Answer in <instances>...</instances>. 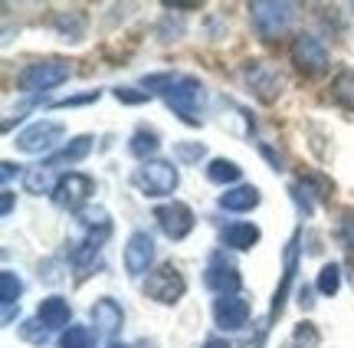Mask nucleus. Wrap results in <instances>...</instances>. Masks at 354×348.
<instances>
[{"label":"nucleus","instance_id":"32","mask_svg":"<svg viewBox=\"0 0 354 348\" xmlns=\"http://www.w3.org/2000/svg\"><path fill=\"white\" fill-rule=\"evenodd\" d=\"M115 99H118V102H148V99H151V92L148 89H141V92H135V89H115Z\"/></svg>","mask_w":354,"mask_h":348},{"label":"nucleus","instance_id":"1","mask_svg":"<svg viewBox=\"0 0 354 348\" xmlns=\"http://www.w3.org/2000/svg\"><path fill=\"white\" fill-rule=\"evenodd\" d=\"M148 92H161L165 102L174 109V116H180V122L187 125H201V109H203V86L194 76H171V73H161V76H148L145 79Z\"/></svg>","mask_w":354,"mask_h":348},{"label":"nucleus","instance_id":"29","mask_svg":"<svg viewBox=\"0 0 354 348\" xmlns=\"http://www.w3.org/2000/svg\"><path fill=\"white\" fill-rule=\"evenodd\" d=\"M318 342H322V336L312 322H302L292 336V348H318Z\"/></svg>","mask_w":354,"mask_h":348},{"label":"nucleus","instance_id":"35","mask_svg":"<svg viewBox=\"0 0 354 348\" xmlns=\"http://www.w3.org/2000/svg\"><path fill=\"white\" fill-rule=\"evenodd\" d=\"M0 207H3V217H7V214L13 210V194L7 191V187H3V204H0Z\"/></svg>","mask_w":354,"mask_h":348},{"label":"nucleus","instance_id":"26","mask_svg":"<svg viewBox=\"0 0 354 348\" xmlns=\"http://www.w3.org/2000/svg\"><path fill=\"white\" fill-rule=\"evenodd\" d=\"M79 220H82V227H88V230H112V223H109V210L105 207H92V204H86L82 210H79Z\"/></svg>","mask_w":354,"mask_h":348},{"label":"nucleus","instance_id":"16","mask_svg":"<svg viewBox=\"0 0 354 348\" xmlns=\"http://www.w3.org/2000/svg\"><path fill=\"white\" fill-rule=\"evenodd\" d=\"M37 319L46 325V329H66L69 319H73V312H69V302H66L63 296H46L39 302Z\"/></svg>","mask_w":354,"mask_h":348},{"label":"nucleus","instance_id":"2","mask_svg":"<svg viewBox=\"0 0 354 348\" xmlns=\"http://www.w3.org/2000/svg\"><path fill=\"white\" fill-rule=\"evenodd\" d=\"M250 13H253V26L263 39H276L279 33H286L295 17V3L289 0H256L250 3Z\"/></svg>","mask_w":354,"mask_h":348},{"label":"nucleus","instance_id":"10","mask_svg":"<svg viewBox=\"0 0 354 348\" xmlns=\"http://www.w3.org/2000/svg\"><path fill=\"white\" fill-rule=\"evenodd\" d=\"M203 283L210 286L216 296H236L243 280H240V273H236V266H233V263H227V257H223V253H216V257L210 259V266H207Z\"/></svg>","mask_w":354,"mask_h":348},{"label":"nucleus","instance_id":"4","mask_svg":"<svg viewBox=\"0 0 354 348\" xmlns=\"http://www.w3.org/2000/svg\"><path fill=\"white\" fill-rule=\"evenodd\" d=\"M184 293H187V283H184V276H180V270H177L174 263L158 266V270L148 273V280H145V296L154 299V302H161V306H174Z\"/></svg>","mask_w":354,"mask_h":348},{"label":"nucleus","instance_id":"7","mask_svg":"<svg viewBox=\"0 0 354 348\" xmlns=\"http://www.w3.org/2000/svg\"><path fill=\"white\" fill-rule=\"evenodd\" d=\"M292 63L299 66L305 76H318L328 66V50H325V43L318 37L299 33V37L292 39Z\"/></svg>","mask_w":354,"mask_h":348},{"label":"nucleus","instance_id":"14","mask_svg":"<svg viewBox=\"0 0 354 348\" xmlns=\"http://www.w3.org/2000/svg\"><path fill=\"white\" fill-rule=\"evenodd\" d=\"M295 270H299V233H292L289 246H286V270H282V283H279L276 296H272L269 319L282 315V309H286V296H289V286H292V280H295Z\"/></svg>","mask_w":354,"mask_h":348},{"label":"nucleus","instance_id":"20","mask_svg":"<svg viewBox=\"0 0 354 348\" xmlns=\"http://www.w3.org/2000/svg\"><path fill=\"white\" fill-rule=\"evenodd\" d=\"M223 244L233 250H253L259 244V227L256 223H230L223 227Z\"/></svg>","mask_w":354,"mask_h":348},{"label":"nucleus","instance_id":"24","mask_svg":"<svg viewBox=\"0 0 354 348\" xmlns=\"http://www.w3.org/2000/svg\"><path fill=\"white\" fill-rule=\"evenodd\" d=\"M331 95H335V102H342L344 109H351L354 112V69H344L335 76L331 82Z\"/></svg>","mask_w":354,"mask_h":348},{"label":"nucleus","instance_id":"11","mask_svg":"<svg viewBox=\"0 0 354 348\" xmlns=\"http://www.w3.org/2000/svg\"><path fill=\"white\" fill-rule=\"evenodd\" d=\"M151 263H154V240L145 230H135L125 244V270L131 276H145V273H151Z\"/></svg>","mask_w":354,"mask_h":348},{"label":"nucleus","instance_id":"19","mask_svg":"<svg viewBox=\"0 0 354 348\" xmlns=\"http://www.w3.org/2000/svg\"><path fill=\"white\" fill-rule=\"evenodd\" d=\"M88 152H92V138H88V135H79V138H73L69 145H63L56 155L46 158V165H50V168H59V165H76V161H82Z\"/></svg>","mask_w":354,"mask_h":348},{"label":"nucleus","instance_id":"31","mask_svg":"<svg viewBox=\"0 0 354 348\" xmlns=\"http://www.w3.org/2000/svg\"><path fill=\"white\" fill-rule=\"evenodd\" d=\"M338 244L344 250H354V210H344L338 220Z\"/></svg>","mask_w":354,"mask_h":348},{"label":"nucleus","instance_id":"36","mask_svg":"<svg viewBox=\"0 0 354 348\" xmlns=\"http://www.w3.org/2000/svg\"><path fill=\"white\" fill-rule=\"evenodd\" d=\"M203 348H230V345H227V342H220V338H214V342H207Z\"/></svg>","mask_w":354,"mask_h":348},{"label":"nucleus","instance_id":"3","mask_svg":"<svg viewBox=\"0 0 354 348\" xmlns=\"http://www.w3.org/2000/svg\"><path fill=\"white\" fill-rule=\"evenodd\" d=\"M69 79V63L63 59H43V63H30L17 76V86L20 92H50L56 86H63Z\"/></svg>","mask_w":354,"mask_h":348},{"label":"nucleus","instance_id":"6","mask_svg":"<svg viewBox=\"0 0 354 348\" xmlns=\"http://www.w3.org/2000/svg\"><path fill=\"white\" fill-rule=\"evenodd\" d=\"M66 135V125L56 122V118H43V122H33L30 129H24L17 135V148L26 152V155H43V152H53L56 145L63 142Z\"/></svg>","mask_w":354,"mask_h":348},{"label":"nucleus","instance_id":"5","mask_svg":"<svg viewBox=\"0 0 354 348\" xmlns=\"http://www.w3.org/2000/svg\"><path fill=\"white\" fill-rule=\"evenodd\" d=\"M131 184L141 194H148V197H165V194H171L177 187V168L171 161H145L131 174Z\"/></svg>","mask_w":354,"mask_h":348},{"label":"nucleus","instance_id":"33","mask_svg":"<svg viewBox=\"0 0 354 348\" xmlns=\"http://www.w3.org/2000/svg\"><path fill=\"white\" fill-rule=\"evenodd\" d=\"M177 155L187 158V161H194V158H201V155H203V145H197V148H184V145H180V148H177Z\"/></svg>","mask_w":354,"mask_h":348},{"label":"nucleus","instance_id":"23","mask_svg":"<svg viewBox=\"0 0 354 348\" xmlns=\"http://www.w3.org/2000/svg\"><path fill=\"white\" fill-rule=\"evenodd\" d=\"M20 296H24L20 276L13 270H3L0 273V302H3V309H13V302H20Z\"/></svg>","mask_w":354,"mask_h":348},{"label":"nucleus","instance_id":"27","mask_svg":"<svg viewBox=\"0 0 354 348\" xmlns=\"http://www.w3.org/2000/svg\"><path fill=\"white\" fill-rule=\"evenodd\" d=\"M318 293L322 296H335L338 289H342V270L335 266V263H328V266H322V273H318Z\"/></svg>","mask_w":354,"mask_h":348},{"label":"nucleus","instance_id":"13","mask_svg":"<svg viewBox=\"0 0 354 348\" xmlns=\"http://www.w3.org/2000/svg\"><path fill=\"white\" fill-rule=\"evenodd\" d=\"M92 178H86V174H66V178H59V187H56V204L66 207V210H82L88 201V194H92Z\"/></svg>","mask_w":354,"mask_h":348},{"label":"nucleus","instance_id":"17","mask_svg":"<svg viewBox=\"0 0 354 348\" xmlns=\"http://www.w3.org/2000/svg\"><path fill=\"white\" fill-rule=\"evenodd\" d=\"M92 322L99 325V332L112 336V332H118V329H122V322H125V312H122V306H118L115 299H99V302L92 306Z\"/></svg>","mask_w":354,"mask_h":348},{"label":"nucleus","instance_id":"37","mask_svg":"<svg viewBox=\"0 0 354 348\" xmlns=\"http://www.w3.org/2000/svg\"><path fill=\"white\" fill-rule=\"evenodd\" d=\"M109 348H128V345H109Z\"/></svg>","mask_w":354,"mask_h":348},{"label":"nucleus","instance_id":"18","mask_svg":"<svg viewBox=\"0 0 354 348\" xmlns=\"http://www.w3.org/2000/svg\"><path fill=\"white\" fill-rule=\"evenodd\" d=\"M24 187L26 194H56L59 181H56V168H50L46 161L43 165H33V168L24 171Z\"/></svg>","mask_w":354,"mask_h":348},{"label":"nucleus","instance_id":"25","mask_svg":"<svg viewBox=\"0 0 354 348\" xmlns=\"http://www.w3.org/2000/svg\"><path fill=\"white\" fill-rule=\"evenodd\" d=\"M56 30L63 33V39H79L82 30H86V17L79 10H63L56 17Z\"/></svg>","mask_w":354,"mask_h":348},{"label":"nucleus","instance_id":"9","mask_svg":"<svg viewBox=\"0 0 354 348\" xmlns=\"http://www.w3.org/2000/svg\"><path fill=\"white\" fill-rule=\"evenodd\" d=\"M154 220L161 223V230H165L171 240H184V237L194 230V210H190L187 204H180V201L154 207Z\"/></svg>","mask_w":354,"mask_h":348},{"label":"nucleus","instance_id":"21","mask_svg":"<svg viewBox=\"0 0 354 348\" xmlns=\"http://www.w3.org/2000/svg\"><path fill=\"white\" fill-rule=\"evenodd\" d=\"M243 168L236 161H230V158H214L210 161V168H207V178L214 181V184H233V181H240Z\"/></svg>","mask_w":354,"mask_h":348},{"label":"nucleus","instance_id":"12","mask_svg":"<svg viewBox=\"0 0 354 348\" xmlns=\"http://www.w3.org/2000/svg\"><path fill=\"white\" fill-rule=\"evenodd\" d=\"M214 319L223 332H240L250 322V302L236 293V296H220L214 302Z\"/></svg>","mask_w":354,"mask_h":348},{"label":"nucleus","instance_id":"8","mask_svg":"<svg viewBox=\"0 0 354 348\" xmlns=\"http://www.w3.org/2000/svg\"><path fill=\"white\" fill-rule=\"evenodd\" d=\"M246 82H250V89L263 99V102H272L279 92H282V86H286V76L279 73L272 63H253V66H246Z\"/></svg>","mask_w":354,"mask_h":348},{"label":"nucleus","instance_id":"22","mask_svg":"<svg viewBox=\"0 0 354 348\" xmlns=\"http://www.w3.org/2000/svg\"><path fill=\"white\" fill-rule=\"evenodd\" d=\"M158 148H161V138H158V131H151V129H138L131 135V145H128V152L135 158H145V161H148V155H154Z\"/></svg>","mask_w":354,"mask_h":348},{"label":"nucleus","instance_id":"28","mask_svg":"<svg viewBox=\"0 0 354 348\" xmlns=\"http://www.w3.org/2000/svg\"><path fill=\"white\" fill-rule=\"evenodd\" d=\"M59 348H92V332L82 325H69L59 338Z\"/></svg>","mask_w":354,"mask_h":348},{"label":"nucleus","instance_id":"15","mask_svg":"<svg viewBox=\"0 0 354 348\" xmlns=\"http://www.w3.org/2000/svg\"><path fill=\"white\" fill-rule=\"evenodd\" d=\"M220 207L230 210V214H246V210L259 207V191H256L253 184H236L227 194H220Z\"/></svg>","mask_w":354,"mask_h":348},{"label":"nucleus","instance_id":"34","mask_svg":"<svg viewBox=\"0 0 354 348\" xmlns=\"http://www.w3.org/2000/svg\"><path fill=\"white\" fill-rule=\"evenodd\" d=\"M17 168H20V165H13V161H3V171H0V178L10 181V178H13V171H17Z\"/></svg>","mask_w":354,"mask_h":348},{"label":"nucleus","instance_id":"30","mask_svg":"<svg viewBox=\"0 0 354 348\" xmlns=\"http://www.w3.org/2000/svg\"><path fill=\"white\" fill-rule=\"evenodd\" d=\"M20 336H24L26 342H33V345H43V342L50 338V329L39 322V319H30V322L20 325Z\"/></svg>","mask_w":354,"mask_h":348}]
</instances>
